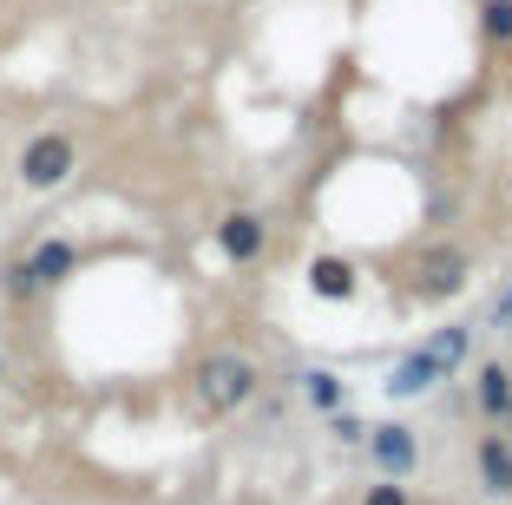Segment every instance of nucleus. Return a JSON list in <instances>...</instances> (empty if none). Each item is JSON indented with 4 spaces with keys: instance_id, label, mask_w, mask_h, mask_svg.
I'll list each match as a JSON object with an SVG mask.
<instances>
[{
    "instance_id": "f257e3e1",
    "label": "nucleus",
    "mask_w": 512,
    "mask_h": 505,
    "mask_svg": "<svg viewBox=\"0 0 512 505\" xmlns=\"http://www.w3.org/2000/svg\"><path fill=\"white\" fill-rule=\"evenodd\" d=\"M191 407L204 420H237L243 407H256V394H263V361L250 355V348H211V355H197L191 368Z\"/></svg>"
},
{
    "instance_id": "f03ea898",
    "label": "nucleus",
    "mask_w": 512,
    "mask_h": 505,
    "mask_svg": "<svg viewBox=\"0 0 512 505\" xmlns=\"http://www.w3.org/2000/svg\"><path fill=\"white\" fill-rule=\"evenodd\" d=\"M362 453H368V466H375V479L414 486V473H421V427H407V420H368Z\"/></svg>"
},
{
    "instance_id": "7ed1b4c3",
    "label": "nucleus",
    "mask_w": 512,
    "mask_h": 505,
    "mask_svg": "<svg viewBox=\"0 0 512 505\" xmlns=\"http://www.w3.org/2000/svg\"><path fill=\"white\" fill-rule=\"evenodd\" d=\"M20 184H27V191H60V184H73V171H79V145L66 132H33L27 145H20Z\"/></svg>"
},
{
    "instance_id": "20e7f679",
    "label": "nucleus",
    "mask_w": 512,
    "mask_h": 505,
    "mask_svg": "<svg viewBox=\"0 0 512 505\" xmlns=\"http://www.w3.org/2000/svg\"><path fill=\"white\" fill-rule=\"evenodd\" d=\"M414 296L421 302H447V296H467V283H473V256L460 250V243H434V250H421L414 256Z\"/></svg>"
},
{
    "instance_id": "39448f33",
    "label": "nucleus",
    "mask_w": 512,
    "mask_h": 505,
    "mask_svg": "<svg viewBox=\"0 0 512 505\" xmlns=\"http://www.w3.org/2000/svg\"><path fill=\"white\" fill-rule=\"evenodd\" d=\"M440 381H453V374L440 368L434 355H427V342H414V348H401V355L388 361V374H381V394H388V401H427Z\"/></svg>"
},
{
    "instance_id": "423d86ee",
    "label": "nucleus",
    "mask_w": 512,
    "mask_h": 505,
    "mask_svg": "<svg viewBox=\"0 0 512 505\" xmlns=\"http://www.w3.org/2000/svg\"><path fill=\"white\" fill-rule=\"evenodd\" d=\"M211 237H217V256L237 263V269H256L263 256H270V223L256 217V210H224Z\"/></svg>"
},
{
    "instance_id": "0eeeda50",
    "label": "nucleus",
    "mask_w": 512,
    "mask_h": 505,
    "mask_svg": "<svg viewBox=\"0 0 512 505\" xmlns=\"http://www.w3.org/2000/svg\"><path fill=\"white\" fill-rule=\"evenodd\" d=\"M473 486H480L486 499L512 505V433H499V427L473 433Z\"/></svg>"
},
{
    "instance_id": "6e6552de",
    "label": "nucleus",
    "mask_w": 512,
    "mask_h": 505,
    "mask_svg": "<svg viewBox=\"0 0 512 505\" xmlns=\"http://www.w3.org/2000/svg\"><path fill=\"white\" fill-rule=\"evenodd\" d=\"M473 414H480V427H506L512 420V361L499 355L473 361Z\"/></svg>"
},
{
    "instance_id": "1a4fd4ad",
    "label": "nucleus",
    "mask_w": 512,
    "mask_h": 505,
    "mask_svg": "<svg viewBox=\"0 0 512 505\" xmlns=\"http://www.w3.org/2000/svg\"><path fill=\"white\" fill-rule=\"evenodd\" d=\"M20 269H27V283L46 296V289H60L66 276H79V243L73 237H40L27 256H20Z\"/></svg>"
},
{
    "instance_id": "9d476101",
    "label": "nucleus",
    "mask_w": 512,
    "mask_h": 505,
    "mask_svg": "<svg viewBox=\"0 0 512 505\" xmlns=\"http://www.w3.org/2000/svg\"><path fill=\"white\" fill-rule=\"evenodd\" d=\"M309 296L316 302H355L362 296V269H355V256H342V250L309 256Z\"/></svg>"
},
{
    "instance_id": "9b49d317",
    "label": "nucleus",
    "mask_w": 512,
    "mask_h": 505,
    "mask_svg": "<svg viewBox=\"0 0 512 505\" xmlns=\"http://www.w3.org/2000/svg\"><path fill=\"white\" fill-rule=\"evenodd\" d=\"M296 394H302L309 407H316L322 420L342 414V407H355V401H348V381H342L335 368H296Z\"/></svg>"
},
{
    "instance_id": "f8f14e48",
    "label": "nucleus",
    "mask_w": 512,
    "mask_h": 505,
    "mask_svg": "<svg viewBox=\"0 0 512 505\" xmlns=\"http://www.w3.org/2000/svg\"><path fill=\"white\" fill-rule=\"evenodd\" d=\"M473 335H480L473 322H447V328L427 335V355H434L447 374H460V368H473Z\"/></svg>"
},
{
    "instance_id": "ddd939ff",
    "label": "nucleus",
    "mask_w": 512,
    "mask_h": 505,
    "mask_svg": "<svg viewBox=\"0 0 512 505\" xmlns=\"http://www.w3.org/2000/svg\"><path fill=\"white\" fill-rule=\"evenodd\" d=\"M480 33L493 46H512V0H480Z\"/></svg>"
},
{
    "instance_id": "4468645a",
    "label": "nucleus",
    "mask_w": 512,
    "mask_h": 505,
    "mask_svg": "<svg viewBox=\"0 0 512 505\" xmlns=\"http://www.w3.org/2000/svg\"><path fill=\"white\" fill-rule=\"evenodd\" d=\"M355 505H421V499H414V486H401V479H368Z\"/></svg>"
},
{
    "instance_id": "2eb2a0df",
    "label": "nucleus",
    "mask_w": 512,
    "mask_h": 505,
    "mask_svg": "<svg viewBox=\"0 0 512 505\" xmlns=\"http://www.w3.org/2000/svg\"><path fill=\"white\" fill-rule=\"evenodd\" d=\"M329 440H335V446H355V453H362V440H368V420L355 414V407H342V414H329Z\"/></svg>"
},
{
    "instance_id": "dca6fc26",
    "label": "nucleus",
    "mask_w": 512,
    "mask_h": 505,
    "mask_svg": "<svg viewBox=\"0 0 512 505\" xmlns=\"http://www.w3.org/2000/svg\"><path fill=\"white\" fill-rule=\"evenodd\" d=\"M0 289H7V302H33V296H40V289L27 283V269H20V263L0 269Z\"/></svg>"
},
{
    "instance_id": "f3484780",
    "label": "nucleus",
    "mask_w": 512,
    "mask_h": 505,
    "mask_svg": "<svg viewBox=\"0 0 512 505\" xmlns=\"http://www.w3.org/2000/svg\"><path fill=\"white\" fill-rule=\"evenodd\" d=\"M493 328H512V283L493 296Z\"/></svg>"
},
{
    "instance_id": "a211bd4d",
    "label": "nucleus",
    "mask_w": 512,
    "mask_h": 505,
    "mask_svg": "<svg viewBox=\"0 0 512 505\" xmlns=\"http://www.w3.org/2000/svg\"><path fill=\"white\" fill-rule=\"evenodd\" d=\"M0 381H7V348H0Z\"/></svg>"
}]
</instances>
